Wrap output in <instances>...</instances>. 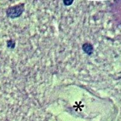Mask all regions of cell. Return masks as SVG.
<instances>
[{"label":"cell","mask_w":121,"mask_h":121,"mask_svg":"<svg viewBox=\"0 0 121 121\" xmlns=\"http://www.w3.org/2000/svg\"><path fill=\"white\" fill-rule=\"evenodd\" d=\"M63 1L66 6H69L72 5V3L73 2V0H63Z\"/></svg>","instance_id":"cell-3"},{"label":"cell","mask_w":121,"mask_h":121,"mask_svg":"<svg viewBox=\"0 0 121 121\" xmlns=\"http://www.w3.org/2000/svg\"><path fill=\"white\" fill-rule=\"evenodd\" d=\"M83 51L88 54H91L92 52H93V46L89 44V43H86L83 45Z\"/></svg>","instance_id":"cell-2"},{"label":"cell","mask_w":121,"mask_h":121,"mask_svg":"<svg viewBox=\"0 0 121 121\" xmlns=\"http://www.w3.org/2000/svg\"><path fill=\"white\" fill-rule=\"evenodd\" d=\"M24 10V5L23 4H20L19 5L9 7L7 11V15L10 18H17L19 17L23 13Z\"/></svg>","instance_id":"cell-1"}]
</instances>
